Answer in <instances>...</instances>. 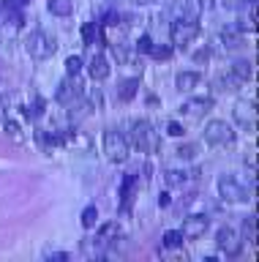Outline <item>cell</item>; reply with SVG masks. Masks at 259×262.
Returning a JSON list of instances; mask_svg holds the SVG:
<instances>
[{"mask_svg":"<svg viewBox=\"0 0 259 262\" xmlns=\"http://www.w3.org/2000/svg\"><path fill=\"white\" fill-rule=\"evenodd\" d=\"M107 3H115V0H107Z\"/></svg>","mask_w":259,"mask_h":262,"instance_id":"38","label":"cell"},{"mask_svg":"<svg viewBox=\"0 0 259 262\" xmlns=\"http://www.w3.org/2000/svg\"><path fill=\"white\" fill-rule=\"evenodd\" d=\"M128 142H134V147H136V150H142V153H156L161 147L158 131L148 120H136L134 123V126H131V139H128Z\"/></svg>","mask_w":259,"mask_h":262,"instance_id":"2","label":"cell"},{"mask_svg":"<svg viewBox=\"0 0 259 262\" xmlns=\"http://www.w3.org/2000/svg\"><path fill=\"white\" fill-rule=\"evenodd\" d=\"M207 8V0H183V16L189 19H199Z\"/></svg>","mask_w":259,"mask_h":262,"instance_id":"17","label":"cell"},{"mask_svg":"<svg viewBox=\"0 0 259 262\" xmlns=\"http://www.w3.org/2000/svg\"><path fill=\"white\" fill-rule=\"evenodd\" d=\"M164 180H167V186H183V183H185V172H180V169H177V172L169 169Z\"/></svg>","mask_w":259,"mask_h":262,"instance_id":"27","label":"cell"},{"mask_svg":"<svg viewBox=\"0 0 259 262\" xmlns=\"http://www.w3.org/2000/svg\"><path fill=\"white\" fill-rule=\"evenodd\" d=\"M169 36H172V44L177 49H185L189 44H194V38L199 36V19H189V16H177L169 28Z\"/></svg>","mask_w":259,"mask_h":262,"instance_id":"4","label":"cell"},{"mask_svg":"<svg viewBox=\"0 0 259 262\" xmlns=\"http://www.w3.org/2000/svg\"><path fill=\"white\" fill-rule=\"evenodd\" d=\"M199 82H202L199 71H177V77H175V85H177V90H183V93H191L194 88H199Z\"/></svg>","mask_w":259,"mask_h":262,"instance_id":"14","label":"cell"},{"mask_svg":"<svg viewBox=\"0 0 259 262\" xmlns=\"http://www.w3.org/2000/svg\"><path fill=\"white\" fill-rule=\"evenodd\" d=\"M243 241H248V243H256V216H248V219H243Z\"/></svg>","mask_w":259,"mask_h":262,"instance_id":"23","label":"cell"},{"mask_svg":"<svg viewBox=\"0 0 259 262\" xmlns=\"http://www.w3.org/2000/svg\"><path fill=\"white\" fill-rule=\"evenodd\" d=\"M99 224V210H96V205H90V208H85L82 210V227L85 229H90Z\"/></svg>","mask_w":259,"mask_h":262,"instance_id":"26","label":"cell"},{"mask_svg":"<svg viewBox=\"0 0 259 262\" xmlns=\"http://www.w3.org/2000/svg\"><path fill=\"white\" fill-rule=\"evenodd\" d=\"M50 259H58V262H63V259H68V254H66V251H58V254H50Z\"/></svg>","mask_w":259,"mask_h":262,"instance_id":"35","label":"cell"},{"mask_svg":"<svg viewBox=\"0 0 259 262\" xmlns=\"http://www.w3.org/2000/svg\"><path fill=\"white\" fill-rule=\"evenodd\" d=\"M194 153H197V147H194V145H185V147H180V150H177V156H180V159H194Z\"/></svg>","mask_w":259,"mask_h":262,"instance_id":"34","label":"cell"},{"mask_svg":"<svg viewBox=\"0 0 259 262\" xmlns=\"http://www.w3.org/2000/svg\"><path fill=\"white\" fill-rule=\"evenodd\" d=\"M14 3H17V6H19V8H25V6H28V3H30V0H14Z\"/></svg>","mask_w":259,"mask_h":262,"instance_id":"37","label":"cell"},{"mask_svg":"<svg viewBox=\"0 0 259 262\" xmlns=\"http://www.w3.org/2000/svg\"><path fill=\"white\" fill-rule=\"evenodd\" d=\"M96 38H101V44H107V38H104V33H99L96 22H85V25H82V41H85L87 47H90Z\"/></svg>","mask_w":259,"mask_h":262,"instance_id":"22","label":"cell"},{"mask_svg":"<svg viewBox=\"0 0 259 262\" xmlns=\"http://www.w3.org/2000/svg\"><path fill=\"white\" fill-rule=\"evenodd\" d=\"M167 134H169V137H183V134H185V128L180 126V123H175V120H172V123L167 126Z\"/></svg>","mask_w":259,"mask_h":262,"instance_id":"32","label":"cell"},{"mask_svg":"<svg viewBox=\"0 0 259 262\" xmlns=\"http://www.w3.org/2000/svg\"><path fill=\"white\" fill-rule=\"evenodd\" d=\"M19 123H14V120H6V134H9L11 139H17V142H19V139H22V134H19Z\"/></svg>","mask_w":259,"mask_h":262,"instance_id":"31","label":"cell"},{"mask_svg":"<svg viewBox=\"0 0 259 262\" xmlns=\"http://www.w3.org/2000/svg\"><path fill=\"white\" fill-rule=\"evenodd\" d=\"M136 90H139V82L136 79H123L117 88V98L120 101H131V98L136 96Z\"/></svg>","mask_w":259,"mask_h":262,"instance_id":"21","label":"cell"},{"mask_svg":"<svg viewBox=\"0 0 259 262\" xmlns=\"http://www.w3.org/2000/svg\"><path fill=\"white\" fill-rule=\"evenodd\" d=\"M117 235H120V227L115 224V221H109V224H104V227L99 229L96 243H99V246H107V243H112V237H117Z\"/></svg>","mask_w":259,"mask_h":262,"instance_id":"20","label":"cell"},{"mask_svg":"<svg viewBox=\"0 0 259 262\" xmlns=\"http://www.w3.org/2000/svg\"><path fill=\"white\" fill-rule=\"evenodd\" d=\"M150 57H156V60H167V57H172V47H153Z\"/></svg>","mask_w":259,"mask_h":262,"instance_id":"29","label":"cell"},{"mask_svg":"<svg viewBox=\"0 0 259 262\" xmlns=\"http://www.w3.org/2000/svg\"><path fill=\"white\" fill-rule=\"evenodd\" d=\"M150 49H153V38H150V36H142L139 41H136V52L150 55Z\"/></svg>","mask_w":259,"mask_h":262,"instance_id":"30","label":"cell"},{"mask_svg":"<svg viewBox=\"0 0 259 262\" xmlns=\"http://www.w3.org/2000/svg\"><path fill=\"white\" fill-rule=\"evenodd\" d=\"M216 188H218V196H221L224 202H229V205H238V202L251 200V194L246 191V186H243L234 175H224V178H218Z\"/></svg>","mask_w":259,"mask_h":262,"instance_id":"6","label":"cell"},{"mask_svg":"<svg viewBox=\"0 0 259 262\" xmlns=\"http://www.w3.org/2000/svg\"><path fill=\"white\" fill-rule=\"evenodd\" d=\"M117 22H120V14H117V11H109L107 16H104V22H101V25H107V28H115Z\"/></svg>","mask_w":259,"mask_h":262,"instance_id":"33","label":"cell"},{"mask_svg":"<svg viewBox=\"0 0 259 262\" xmlns=\"http://www.w3.org/2000/svg\"><path fill=\"white\" fill-rule=\"evenodd\" d=\"M216 243H218V249H221L226 257H238V254L243 251V235L240 232H234L232 227H221L216 232Z\"/></svg>","mask_w":259,"mask_h":262,"instance_id":"7","label":"cell"},{"mask_svg":"<svg viewBox=\"0 0 259 262\" xmlns=\"http://www.w3.org/2000/svg\"><path fill=\"white\" fill-rule=\"evenodd\" d=\"M79 96H85L79 77H68V74H66V79H63L60 85H58V93H55L58 104H60V106H66V104H71V101H77Z\"/></svg>","mask_w":259,"mask_h":262,"instance_id":"8","label":"cell"},{"mask_svg":"<svg viewBox=\"0 0 259 262\" xmlns=\"http://www.w3.org/2000/svg\"><path fill=\"white\" fill-rule=\"evenodd\" d=\"M232 115H234V123L243 126L246 131L256 128V104L254 101H238L234 110H232Z\"/></svg>","mask_w":259,"mask_h":262,"instance_id":"10","label":"cell"},{"mask_svg":"<svg viewBox=\"0 0 259 262\" xmlns=\"http://www.w3.org/2000/svg\"><path fill=\"white\" fill-rule=\"evenodd\" d=\"M82 69H85V63H82V57H79V55H71L66 60V74H68V77H79Z\"/></svg>","mask_w":259,"mask_h":262,"instance_id":"24","label":"cell"},{"mask_svg":"<svg viewBox=\"0 0 259 262\" xmlns=\"http://www.w3.org/2000/svg\"><path fill=\"white\" fill-rule=\"evenodd\" d=\"M50 14L52 16H71L74 14V3L71 0H50Z\"/></svg>","mask_w":259,"mask_h":262,"instance_id":"19","label":"cell"},{"mask_svg":"<svg viewBox=\"0 0 259 262\" xmlns=\"http://www.w3.org/2000/svg\"><path fill=\"white\" fill-rule=\"evenodd\" d=\"M202 137H205V142L210 147H229V145H234V131H232L229 123L221 120V118L210 120L205 126V131H202Z\"/></svg>","mask_w":259,"mask_h":262,"instance_id":"5","label":"cell"},{"mask_svg":"<svg viewBox=\"0 0 259 262\" xmlns=\"http://www.w3.org/2000/svg\"><path fill=\"white\" fill-rule=\"evenodd\" d=\"M134 175H126L123 178V186H120V196H123V213H128V208H131V200H134Z\"/></svg>","mask_w":259,"mask_h":262,"instance_id":"18","label":"cell"},{"mask_svg":"<svg viewBox=\"0 0 259 262\" xmlns=\"http://www.w3.org/2000/svg\"><path fill=\"white\" fill-rule=\"evenodd\" d=\"M109 60L104 55H96V57H90V63H87V74H90V79H107L109 77Z\"/></svg>","mask_w":259,"mask_h":262,"instance_id":"13","label":"cell"},{"mask_svg":"<svg viewBox=\"0 0 259 262\" xmlns=\"http://www.w3.org/2000/svg\"><path fill=\"white\" fill-rule=\"evenodd\" d=\"M180 243H183V235L177 232V229H169V232H164V249H180Z\"/></svg>","mask_w":259,"mask_h":262,"instance_id":"25","label":"cell"},{"mask_svg":"<svg viewBox=\"0 0 259 262\" xmlns=\"http://www.w3.org/2000/svg\"><path fill=\"white\" fill-rule=\"evenodd\" d=\"M207 227H210V219L205 216V213H191V216L183 221L180 235L185 237V241H199V237L207 232Z\"/></svg>","mask_w":259,"mask_h":262,"instance_id":"9","label":"cell"},{"mask_svg":"<svg viewBox=\"0 0 259 262\" xmlns=\"http://www.w3.org/2000/svg\"><path fill=\"white\" fill-rule=\"evenodd\" d=\"M3 22H9V25H14V28H19L22 22H25V8H19L14 0H3Z\"/></svg>","mask_w":259,"mask_h":262,"instance_id":"11","label":"cell"},{"mask_svg":"<svg viewBox=\"0 0 259 262\" xmlns=\"http://www.w3.org/2000/svg\"><path fill=\"white\" fill-rule=\"evenodd\" d=\"M25 49H28V55L33 57V60H50V57L58 52V38L52 36V33H46V30H33L30 36L25 38Z\"/></svg>","mask_w":259,"mask_h":262,"instance_id":"1","label":"cell"},{"mask_svg":"<svg viewBox=\"0 0 259 262\" xmlns=\"http://www.w3.org/2000/svg\"><path fill=\"white\" fill-rule=\"evenodd\" d=\"M210 106H213V101L210 98H191V101H185L183 106H180V112L185 115V118H202Z\"/></svg>","mask_w":259,"mask_h":262,"instance_id":"12","label":"cell"},{"mask_svg":"<svg viewBox=\"0 0 259 262\" xmlns=\"http://www.w3.org/2000/svg\"><path fill=\"white\" fill-rule=\"evenodd\" d=\"M131 3H136V6H148V3H153V0H131Z\"/></svg>","mask_w":259,"mask_h":262,"instance_id":"36","label":"cell"},{"mask_svg":"<svg viewBox=\"0 0 259 262\" xmlns=\"http://www.w3.org/2000/svg\"><path fill=\"white\" fill-rule=\"evenodd\" d=\"M246 3H248V0H216V6L226 8V11H240Z\"/></svg>","mask_w":259,"mask_h":262,"instance_id":"28","label":"cell"},{"mask_svg":"<svg viewBox=\"0 0 259 262\" xmlns=\"http://www.w3.org/2000/svg\"><path fill=\"white\" fill-rule=\"evenodd\" d=\"M218 38H221V44H224L226 49H234V47L243 44V30H240V28H224Z\"/></svg>","mask_w":259,"mask_h":262,"instance_id":"16","label":"cell"},{"mask_svg":"<svg viewBox=\"0 0 259 262\" xmlns=\"http://www.w3.org/2000/svg\"><path fill=\"white\" fill-rule=\"evenodd\" d=\"M66 112H68V120H71V123H79L87 112H93V106H90V101H87L85 96H79L77 101L66 104Z\"/></svg>","mask_w":259,"mask_h":262,"instance_id":"15","label":"cell"},{"mask_svg":"<svg viewBox=\"0 0 259 262\" xmlns=\"http://www.w3.org/2000/svg\"><path fill=\"white\" fill-rule=\"evenodd\" d=\"M128 150H131V142L123 131L117 128H107L104 131V153L112 164H123L128 159Z\"/></svg>","mask_w":259,"mask_h":262,"instance_id":"3","label":"cell"}]
</instances>
